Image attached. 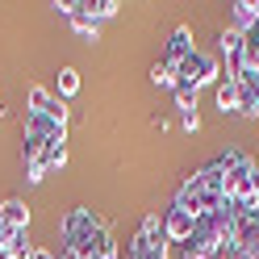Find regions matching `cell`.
<instances>
[{
	"instance_id": "7402d4cb",
	"label": "cell",
	"mask_w": 259,
	"mask_h": 259,
	"mask_svg": "<svg viewBox=\"0 0 259 259\" xmlns=\"http://www.w3.org/2000/svg\"><path fill=\"white\" fill-rule=\"evenodd\" d=\"M251 213H255V218H259V201H255V209H251Z\"/></svg>"
},
{
	"instance_id": "ffe728a7",
	"label": "cell",
	"mask_w": 259,
	"mask_h": 259,
	"mask_svg": "<svg viewBox=\"0 0 259 259\" xmlns=\"http://www.w3.org/2000/svg\"><path fill=\"white\" fill-rule=\"evenodd\" d=\"M29 259H59L55 251H46V247H34V255H29Z\"/></svg>"
},
{
	"instance_id": "5b68a950",
	"label": "cell",
	"mask_w": 259,
	"mask_h": 259,
	"mask_svg": "<svg viewBox=\"0 0 259 259\" xmlns=\"http://www.w3.org/2000/svg\"><path fill=\"white\" fill-rule=\"evenodd\" d=\"M234 247L247 259H259V218L255 213H238V222H234Z\"/></svg>"
},
{
	"instance_id": "9a60e30c",
	"label": "cell",
	"mask_w": 259,
	"mask_h": 259,
	"mask_svg": "<svg viewBox=\"0 0 259 259\" xmlns=\"http://www.w3.org/2000/svg\"><path fill=\"white\" fill-rule=\"evenodd\" d=\"M79 92V71L75 67H59V96L67 101V96H75Z\"/></svg>"
},
{
	"instance_id": "603a6c76",
	"label": "cell",
	"mask_w": 259,
	"mask_h": 259,
	"mask_svg": "<svg viewBox=\"0 0 259 259\" xmlns=\"http://www.w3.org/2000/svg\"><path fill=\"white\" fill-rule=\"evenodd\" d=\"M255 25H259V5H255Z\"/></svg>"
},
{
	"instance_id": "4fadbf2b",
	"label": "cell",
	"mask_w": 259,
	"mask_h": 259,
	"mask_svg": "<svg viewBox=\"0 0 259 259\" xmlns=\"http://www.w3.org/2000/svg\"><path fill=\"white\" fill-rule=\"evenodd\" d=\"M5 242H9V255L13 259H29V255H34V247H29V230H13V234H5Z\"/></svg>"
},
{
	"instance_id": "8fae6325",
	"label": "cell",
	"mask_w": 259,
	"mask_h": 259,
	"mask_svg": "<svg viewBox=\"0 0 259 259\" xmlns=\"http://www.w3.org/2000/svg\"><path fill=\"white\" fill-rule=\"evenodd\" d=\"M25 105H29L25 113H38V117H46V113H51V105H55V96L46 92V88H38V84H34V88L25 92Z\"/></svg>"
},
{
	"instance_id": "44dd1931",
	"label": "cell",
	"mask_w": 259,
	"mask_h": 259,
	"mask_svg": "<svg viewBox=\"0 0 259 259\" xmlns=\"http://www.w3.org/2000/svg\"><path fill=\"white\" fill-rule=\"evenodd\" d=\"M0 259H13L9 255V242H5V230H0Z\"/></svg>"
},
{
	"instance_id": "ac0fdd59",
	"label": "cell",
	"mask_w": 259,
	"mask_h": 259,
	"mask_svg": "<svg viewBox=\"0 0 259 259\" xmlns=\"http://www.w3.org/2000/svg\"><path fill=\"white\" fill-rule=\"evenodd\" d=\"M222 55L230 59V55H242V29H226L222 34Z\"/></svg>"
},
{
	"instance_id": "7c38bea8",
	"label": "cell",
	"mask_w": 259,
	"mask_h": 259,
	"mask_svg": "<svg viewBox=\"0 0 259 259\" xmlns=\"http://www.w3.org/2000/svg\"><path fill=\"white\" fill-rule=\"evenodd\" d=\"M218 109L222 113H238V84L234 79H222L218 84Z\"/></svg>"
},
{
	"instance_id": "5bb4252c",
	"label": "cell",
	"mask_w": 259,
	"mask_h": 259,
	"mask_svg": "<svg viewBox=\"0 0 259 259\" xmlns=\"http://www.w3.org/2000/svg\"><path fill=\"white\" fill-rule=\"evenodd\" d=\"M234 29H255V5L251 0H234Z\"/></svg>"
},
{
	"instance_id": "e0dca14e",
	"label": "cell",
	"mask_w": 259,
	"mask_h": 259,
	"mask_svg": "<svg viewBox=\"0 0 259 259\" xmlns=\"http://www.w3.org/2000/svg\"><path fill=\"white\" fill-rule=\"evenodd\" d=\"M151 79H155L159 88H176V67H171L167 59H163V63H155V67H151Z\"/></svg>"
},
{
	"instance_id": "d6986e66",
	"label": "cell",
	"mask_w": 259,
	"mask_h": 259,
	"mask_svg": "<svg viewBox=\"0 0 259 259\" xmlns=\"http://www.w3.org/2000/svg\"><path fill=\"white\" fill-rule=\"evenodd\" d=\"M42 176H46V163H42V159H29V163H25V180H42Z\"/></svg>"
},
{
	"instance_id": "52a82bcc",
	"label": "cell",
	"mask_w": 259,
	"mask_h": 259,
	"mask_svg": "<svg viewBox=\"0 0 259 259\" xmlns=\"http://www.w3.org/2000/svg\"><path fill=\"white\" fill-rule=\"evenodd\" d=\"M192 226H197V218H192L188 209H180V205H171L167 213H163V234H167V242H188V238H192Z\"/></svg>"
},
{
	"instance_id": "30bf717a",
	"label": "cell",
	"mask_w": 259,
	"mask_h": 259,
	"mask_svg": "<svg viewBox=\"0 0 259 259\" xmlns=\"http://www.w3.org/2000/svg\"><path fill=\"white\" fill-rule=\"evenodd\" d=\"M176 105H180L184 130H197L201 125V117H197V92H192V88H176Z\"/></svg>"
},
{
	"instance_id": "8992f818",
	"label": "cell",
	"mask_w": 259,
	"mask_h": 259,
	"mask_svg": "<svg viewBox=\"0 0 259 259\" xmlns=\"http://www.w3.org/2000/svg\"><path fill=\"white\" fill-rule=\"evenodd\" d=\"M234 84H238V113L242 117H259V71L247 67Z\"/></svg>"
},
{
	"instance_id": "3957f363",
	"label": "cell",
	"mask_w": 259,
	"mask_h": 259,
	"mask_svg": "<svg viewBox=\"0 0 259 259\" xmlns=\"http://www.w3.org/2000/svg\"><path fill=\"white\" fill-rule=\"evenodd\" d=\"M125 259H167V234H163V218L151 213L142 218L134 242H130V255Z\"/></svg>"
},
{
	"instance_id": "9c48e42d",
	"label": "cell",
	"mask_w": 259,
	"mask_h": 259,
	"mask_svg": "<svg viewBox=\"0 0 259 259\" xmlns=\"http://www.w3.org/2000/svg\"><path fill=\"white\" fill-rule=\"evenodd\" d=\"M192 51H197V46H192V29H188V25H176V29H171V38H167V63L176 67V63L188 59Z\"/></svg>"
},
{
	"instance_id": "277c9868",
	"label": "cell",
	"mask_w": 259,
	"mask_h": 259,
	"mask_svg": "<svg viewBox=\"0 0 259 259\" xmlns=\"http://www.w3.org/2000/svg\"><path fill=\"white\" fill-rule=\"evenodd\" d=\"M222 71H218V59L213 55H205V51H192L188 59L176 63V88H192L197 92L201 84H213Z\"/></svg>"
},
{
	"instance_id": "ba28073f",
	"label": "cell",
	"mask_w": 259,
	"mask_h": 259,
	"mask_svg": "<svg viewBox=\"0 0 259 259\" xmlns=\"http://www.w3.org/2000/svg\"><path fill=\"white\" fill-rule=\"evenodd\" d=\"M0 230L13 234V230H29V205L21 197H9L0 205Z\"/></svg>"
},
{
	"instance_id": "2e32d148",
	"label": "cell",
	"mask_w": 259,
	"mask_h": 259,
	"mask_svg": "<svg viewBox=\"0 0 259 259\" xmlns=\"http://www.w3.org/2000/svg\"><path fill=\"white\" fill-rule=\"evenodd\" d=\"M42 163H46V171H51V167H63V163H67V142H51V147L42 151Z\"/></svg>"
},
{
	"instance_id": "6da1fadb",
	"label": "cell",
	"mask_w": 259,
	"mask_h": 259,
	"mask_svg": "<svg viewBox=\"0 0 259 259\" xmlns=\"http://www.w3.org/2000/svg\"><path fill=\"white\" fill-rule=\"evenodd\" d=\"M226 201H230L238 213H251L259 201V163L247 155H238V163L226 176Z\"/></svg>"
},
{
	"instance_id": "cb8c5ba5",
	"label": "cell",
	"mask_w": 259,
	"mask_h": 259,
	"mask_svg": "<svg viewBox=\"0 0 259 259\" xmlns=\"http://www.w3.org/2000/svg\"><path fill=\"white\" fill-rule=\"evenodd\" d=\"M213 259H218V255H213Z\"/></svg>"
},
{
	"instance_id": "7a4b0ae2",
	"label": "cell",
	"mask_w": 259,
	"mask_h": 259,
	"mask_svg": "<svg viewBox=\"0 0 259 259\" xmlns=\"http://www.w3.org/2000/svg\"><path fill=\"white\" fill-rule=\"evenodd\" d=\"M96 230H105V218L96 213V209H88V205L67 209V218H63V226H59L63 242H67V247H75L79 255H84V242H88Z\"/></svg>"
}]
</instances>
